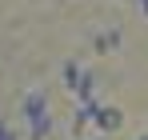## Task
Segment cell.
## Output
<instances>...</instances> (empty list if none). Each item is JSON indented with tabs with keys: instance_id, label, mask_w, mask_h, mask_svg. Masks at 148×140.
<instances>
[{
	"instance_id": "8",
	"label": "cell",
	"mask_w": 148,
	"mask_h": 140,
	"mask_svg": "<svg viewBox=\"0 0 148 140\" xmlns=\"http://www.w3.org/2000/svg\"><path fill=\"white\" fill-rule=\"evenodd\" d=\"M0 140H20V132H16L8 120H0Z\"/></svg>"
},
{
	"instance_id": "7",
	"label": "cell",
	"mask_w": 148,
	"mask_h": 140,
	"mask_svg": "<svg viewBox=\"0 0 148 140\" xmlns=\"http://www.w3.org/2000/svg\"><path fill=\"white\" fill-rule=\"evenodd\" d=\"M80 64H76V60H64V64H60V84H64V88H68V92H72L76 88V80H80Z\"/></svg>"
},
{
	"instance_id": "4",
	"label": "cell",
	"mask_w": 148,
	"mask_h": 140,
	"mask_svg": "<svg viewBox=\"0 0 148 140\" xmlns=\"http://www.w3.org/2000/svg\"><path fill=\"white\" fill-rule=\"evenodd\" d=\"M120 44H124V32H120V28H104V32H96V36H92V48H96L100 56L116 52Z\"/></svg>"
},
{
	"instance_id": "10",
	"label": "cell",
	"mask_w": 148,
	"mask_h": 140,
	"mask_svg": "<svg viewBox=\"0 0 148 140\" xmlns=\"http://www.w3.org/2000/svg\"><path fill=\"white\" fill-rule=\"evenodd\" d=\"M136 140H148V136H136Z\"/></svg>"
},
{
	"instance_id": "2",
	"label": "cell",
	"mask_w": 148,
	"mask_h": 140,
	"mask_svg": "<svg viewBox=\"0 0 148 140\" xmlns=\"http://www.w3.org/2000/svg\"><path fill=\"white\" fill-rule=\"evenodd\" d=\"M96 112H100V100H80V104H76V112H72V124H68L76 140H84V132H88V128L96 124Z\"/></svg>"
},
{
	"instance_id": "9",
	"label": "cell",
	"mask_w": 148,
	"mask_h": 140,
	"mask_svg": "<svg viewBox=\"0 0 148 140\" xmlns=\"http://www.w3.org/2000/svg\"><path fill=\"white\" fill-rule=\"evenodd\" d=\"M136 4H140V16L148 20V0H136Z\"/></svg>"
},
{
	"instance_id": "6",
	"label": "cell",
	"mask_w": 148,
	"mask_h": 140,
	"mask_svg": "<svg viewBox=\"0 0 148 140\" xmlns=\"http://www.w3.org/2000/svg\"><path fill=\"white\" fill-rule=\"evenodd\" d=\"M24 132H28V140H48L52 132H56V116H40V120H32V124H24Z\"/></svg>"
},
{
	"instance_id": "1",
	"label": "cell",
	"mask_w": 148,
	"mask_h": 140,
	"mask_svg": "<svg viewBox=\"0 0 148 140\" xmlns=\"http://www.w3.org/2000/svg\"><path fill=\"white\" fill-rule=\"evenodd\" d=\"M40 116H48V92L44 88H32V92L20 96V120L32 124V120H40Z\"/></svg>"
},
{
	"instance_id": "12",
	"label": "cell",
	"mask_w": 148,
	"mask_h": 140,
	"mask_svg": "<svg viewBox=\"0 0 148 140\" xmlns=\"http://www.w3.org/2000/svg\"><path fill=\"white\" fill-rule=\"evenodd\" d=\"M96 140H104V136H96Z\"/></svg>"
},
{
	"instance_id": "5",
	"label": "cell",
	"mask_w": 148,
	"mask_h": 140,
	"mask_svg": "<svg viewBox=\"0 0 148 140\" xmlns=\"http://www.w3.org/2000/svg\"><path fill=\"white\" fill-rule=\"evenodd\" d=\"M96 92H100V80H96V72H80V80H76V88H72V96L76 100H96Z\"/></svg>"
},
{
	"instance_id": "3",
	"label": "cell",
	"mask_w": 148,
	"mask_h": 140,
	"mask_svg": "<svg viewBox=\"0 0 148 140\" xmlns=\"http://www.w3.org/2000/svg\"><path fill=\"white\" fill-rule=\"evenodd\" d=\"M96 128L100 136H112V132H120L124 128V108H116V104H100V112H96Z\"/></svg>"
},
{
	"instance_id": "11",
	"label": "cell",
	"mask_w": 148,
	"mask_h": 140,
	"mask_svg": "<svg viewBox=\"0 0 148 140\" xmlns=\"http://www.w3.org/2000/svg\"><path fill=\"white\" fill-rule=\"evenodd\" d=\"M68 140H76V136H68Z\"/></svg>"
}]
</instances>
